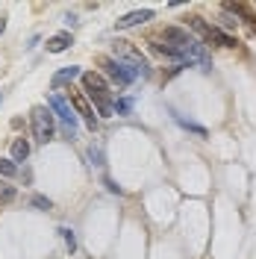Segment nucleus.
Here are the masks:
<instances>
[{
	"mask_svg": "<svg viewBox=\"0 0 256 259\" xmlns=\"http://www.w3.org/2000/svg\"><path fill=\"white\" fill-rule=\"evenodd\" d=\"M71 48V32H59V35H53L48 38V50L50 53H62V50Z\"/></svg>",
	"mask_w": 256,
	"mask_h": 259,
	"instance_id": "6e6552de",
	"label": "nucleus"
},
{
	"mask_svg": "<svg viewBox=\"0 0 256 259\" xmlns=\"http://www.w3.org/2000/svg\"><path fill=\"white\" fill-rule=\"evenodd\" d=\"M32 133H35V139L41 142V145H48L50 139H53V130H56V121H53V112H50L48 106H32Z\"/></svg>",
	"mask_w": 256,
	"mask_h": 259,
	"instance_id": "7ed1b4c3",
	"label": "nucleus"
},
{
	"mask_svg": "<svg viewBox=\"0 0 256 259\" xmlns=\"http://www.w3.org/2000/svg\"><path fill=\"white\" fill-rule=\"evenodd\" d=\"M174 118H177V124H180V127L192 130V133H197V136H200V139H206V130L200 127V124H192V121H186V118H183V115H174Z\"/></svg>",
	"mask_w": 256,
	"mask_h": 259,
	"instance_id": "9b49d317",
	"label": "nucleus"
},
{
	"mask_svg": "<svg viewBox=\"0 0 256 259\" xmlns=\"http://www.w3.org/2000/svg\"><path fill=\"white\" fill-rule=\"evenodd\" d=\"M32 206H38V209H50V200H48V197H38V194H35V197H32Z\"/></svg>",
	"mask_w": 256,
	"mask_h": 259,
	"instance_id": "dca6fc26",
	"label": "nucleus"
},
{
	"mask_svg": "<svg viewBox=\"0 0 256 259\" xmlns=\"http://www.w3.org/2000/svg\"><path fill=\"white\" fill-rule=\"evenodd\" d=\"M68 103H71V109L80 115L82 121H86V127H89V130H95V127H97L95 109H92V103H89V97H86V95H80V92H71Z\"/></svg>",
	"mask_w": 256,
	"mask_h": 259,
	"instance_id": "423d86ee",
	"label": "nucleus"
},
{
	"mask_svg": "<svg viewBox=\"0 0 256 259\" xmlns=\"http://www.w3.org/2000/svg\"><path fill=\"white\" fill-rule=\"evenodd\" d=\"M77 77H80V68H77V65H71V68H62L59 74H53V85H62V82L77 80Z\"/></svg>",
	"mask_w": 256,
	"mask_h": 259,
	"instance_id": "1a4fd4ad",
	"label": "nucleus"
},
{
	"mask_svg": "<svg viewBox=\"0 0 256 259\" xmlns=\"http://www.w3.org/2000/svg\"><path fill=\"white\" fill-rule=\"evenodd\" d=\"M97 62L106 68V74H109L112 80H118V85H130V82L139 77V74H136L127 62H121V59H112V56H97Z\"/></svg>",
	"mask_w": 256,
	"mask_h": 259,
	"instance_id": "39448f33",
	"label": "nucleus"
},
{
	"mask_svg": "<svg viewBox=\"0 0 256 259\" xmlns=\"http://www.w3.org/2000/svg\"><path fill=\"white\" fill-rule=\"evenodd\" d=\"M18 174V165L9 159H0V177H15Z\"/></svg>",
	"mask_w": 256,
	"mask_h": 259,
	"instance_id": "f8f14e48",
	"label": "nucleus"
},
{
	"mask_svg": "<svg viewBox=\"0 0 256 259\" xmlns=\"http://www.w3.org/2000/svg\"><path fill=\"white\" fill-rule=\"evenodd\" d=\"M130 109H133V100H127V97H124V100H118V103H115V112H121V115H127Z\"/></svg>",
	"mask_w": 256,
	"mask_h": 259,
	"instance_id": "2eb2a0df",
	"label": "nucleus"
},
{
	"mask_svg": "<svg viewBox=\"0 0 256 259\" xmlns=\"http://www.w3.org/2000/svg\"><path fill=\"white\" fill-rule=\"evenodd\" d=\"M189 24H192V30L206 41V45H218V48H236V38L233 35H227V32H221L218 27H209V24H203V18H189Z\"/></svg>",
	"mask_w": 256,
	"mask_h": 259,
	"instance_id": "f03ea898",
	"label": "nucleus"
},
{
	"mask_svg": "<svg viewBox=\"0 0 256 259\" xmlns=\"http://www.w3.org/2000/svg\"><path fill=\"white\" fill-rule=\"evenodd\" d=\"M9 200H15V189L0 180V203H9Z\"/></svg>",
	"mask_w": 256,
	"mask_h": 259,
	"instance_id": "ddd939ff",
	"label": "nucleus"
},
{
	"mask_svg": "<svg viewBox=\"0 0 256 259\" xmlns=\"http://www.w3.org/2000/svg\"><path fill=\"white\" fill-rule=\"evenodd\" d=\"M144 21H153V9H139V12H130V15L118 18L115 21V30H130V27H139Z\"/></svg>",
	"mask_w": 256,
	"mask_h": 259,
	"instance_id": "0eeeda50",
	"label": "nucleus"
},
{
	"mask_svg": "<svg viewBox=\"0 0 256 259\" xmlns=\"http://www.w3.org/2000/svg\"><path fill=\"white\" fill-rule=\"evenodd\" d=\"M3 27H6V24H3V18H0V32H3Z\"/></svg>",
	"mask_w": 256,
	"mask_h": 259,
	"instance_id": "f3484780",
	"label": "nucleus"
},
{
	"mask_svg": "<svg viewBox=\"0 0 256 259\" xmlns=\"http://www.w3.org/2000/svg\"><path fill=\"white\" fill-rule=\"evenodd\" d=\"M50 112L59 115V121L65 124V133H68L71 139L77 136V112L71 109V103H68L62 95H50Z\"/></svg>",
	"mask_w": 256,
	"mask_h": 259,
	"instance_id": "20e7f679",
	"label": "nucleus"
},
{
	"mask_svg": "<svg viewBox=\"0 0 256 259\" xmlns=\"http://www.w3.org/2000/svg\"><path fill=\"white\" fill-rule=\"evenodd\" d=\"M80 80H82V89H86L89 100H95L97 115H103V118H112V115H115V103H112V97H109V82L103 80L97 71L80 74Z\"/></svg>",
	"mask_w": 256,
	"mask_h": 259,
	"instance_id": "f257e3e1",
	"label": "nucleus"
},
{
	"mask_svg": "<svg viewBox=\"0 0 256 259\" xmlns=\"http://www.w3.org/2000/svg\"><path fill=\"white\" fill-rule=\"evenodd\" d=\"M59 233H62V239H65V244H68V250H74V247H77V239H74V233H71V230H59Z\"/></svg>",
	"mask_w": 256,
	"mask_h": 259,
	"instance_id": "4468645a",
	"label": "nucleus"
},
{
	"mask_svg": "<svg viewBox=\"0 0 256 259\" xmlns=\"http://www.w3.org/2000/svg\"><path fill=\"white\" fill-rule=\"evenodd\" d=\"M27 156H30V145L24 139H15L12 142V162H24Z\"/></svg>",
	"mask_w": 256,
	"mask_h": 259,
	"instance_id": "9d476101",
	"label": "nucleus"
}]
</instances>
